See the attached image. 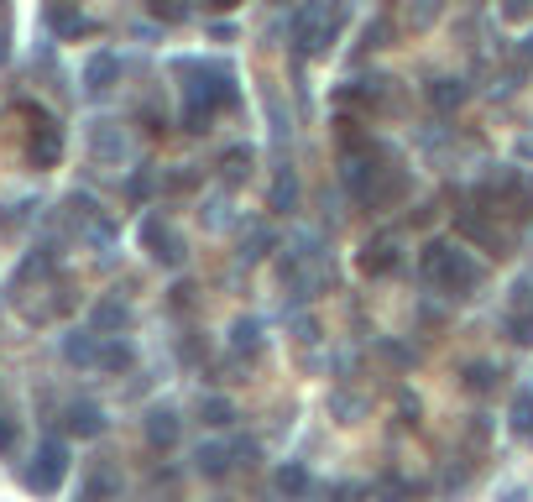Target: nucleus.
Returning <instances> with one entry per match:
<instances>
[{"label":"nucleus","mask_w":533,"mask_h":502,"mask_svg":"<svg viewBox=\"0 0 533 502\" xmlns=\"http://www.w3.org/2000/svg\"><path fill=\"white\" fill-rule=\"evenodd\" d=\"M189 68V84H183V126L189 131H210L215 116H225V110L241 105V89H236V68L230 63H178Z\"/></svg>","instance_id":"f257e3e1"},{"label":"nucleus","mask_w":533,"mask_h":502,"mask_svg":"<svg viewBox=\"0 0 533 502\" xmlns=\"http://www.w3.org/2000/svg\"><path fill=\"white\" fill-rule=\"evenodd\" d=\"M419 272H424V283H434L439 293H450V299H471V293L481 288V262L471 257L466 246H455V241H424L419 251Z\"/></svg>","instance_id":"f03ea898"},{"label":"nucleus","mask_w":533,"mask_h":502,"mask_svg":"<svg viewBox=\"0 0 533 502\" xmlns=\"http://www.w3.org/2000/svg\"><path fill=\"white\" fill-rule=\"evenodd\" d=\"M288 32H293V53H304V58H324V53L335 48V37H340V6L309 0V6H298V11H293Z\"/></svg>","instance_id":"7ed1b4c3"},{"label":"nucleus","mask_w":533,"mask_h":502,"mask_svg":"<svg viewBox=\"0 0 533 502\" xmlns=\"http://www.w3.org/2000/svg\"><path fill=\"white\" fill-rule=\"evenodd\" d=\"M63 476H68V445L63 440H42L37 455L27 461V487L37 497H53L63 487Z\"/></svg>","instance_id":"20e7f679"},{"label":"nucleus","mask_w":533,"mask_h":502,"mask_svg":"<svg viewBox=\"0 0 533 502\" xmlns=\"http://www.w3.org/2000/svg\"><path fill=\"white\" fill-rule=\"evenodd\" d=\"M356 267L366 272V278H392V272L403 267V241L392 236V231H382V236H372L361 246V257H356Z\"/></svg>","instance_id":"39448f33"},{"label":"nucleus","mask_w":533,"mask_h":502,"mask_svg":"<svg viewBox=\"0 0 533 502\" xmlns=\"http://www.w3.org/2000/svg\"><path fill=\"white\" fill-rule=\"evenodd\" d=\"M142 241H147V251H152V257H157L162 267H183V257H189L183 236H178L162 215H147V220H142Z\"/></svg>","instance_id":"423d86ee"},{"label":"nucleus","mask_w":533,"mask_h":502,"mask_svg":"<svg viewBox=\"0 0 533 502\" xmlns=\"http://www.w3.org/2000/svg\"><path fill=\"white\" fill-rule=\"evenodd\" d=\"M32 116H37V131H32L27 163H32V168H58V157H63V126L48 121L42 110H32Z\"/></svg>","instance_id":"0eeeda50"},{"label":"nucleus","mask_w":533,"mask_h":502,"mask_svg":"<svg viewBox=\"0 0 533 502\" xmlns=\"http://www.w3.org/2000/svg\"><path fill=\"white\" fill-rule=\"evenodd\" d=\"M142 429H147V445H152V450H173V445L183 440V419L173 414V408H147Z\"/></svg>","instance_id":"6e6552de"},{"label":"nucleus","mask_w":533,"mask_h":502,"mask_svg":"<svg viewBox=\"0 0 533 502\" xmlns=\"http://www.w3.org/2000/svg\"><path fill=\"white\" fill-rule=\"evenodd\" d=\"M63 429H68L74 440H100V435H105V414H100L95 403H68Z\"/></svg>","instance_id":"1a4fd4ad"},{"label":"nucleus","mask_w":533,"mask_h":502,"mask_svg":"<svg viewBox=\"0 0 533 502\" xmlns=\"http://www.w3.org/2000/svg\"><path fill=\"white\" fill-rule=\"evenodd\" d=\"M466 100H471V84L466 79H450V74L445 79H429V105L439 110V116H455Z\"/></svg>","instance_id":"9d476101"},{"label":"nucleus","mask_w":533,"mask_h":502,"mask_svg":"<svg viewBox=\"0 0 533 502\" xmlns=\"http://www.w3.org/2000/svg\"><path fill=\"white\" fill-rule=\"evenodd\" d=\"M89 147H95L100 163H126V152H131L126 131H121V126H110V121H100L95 131H89Z\"/></svg>","instance_id":"9b49d317"},{"label":"nucleus","mask_w":533,"mask_h":502,"mask_svg":"<svg viewBox=\"0 0 533 502\" xmlns=\"http://www.w3.org/2000/svg\"><path fill=\"white\" fill-rule=\"evenodd\" d=\"M100 330L89 325V330H74V335H63V356L74 361V367H100Z\"/></svg>","instance_id":"f8f14e48"},{"label":"nucleus","mask_w":533,"mask_h":502,"mask_svg":"<svg viewBox=\"0 0 533 502\" xmlns=\"http://www.w3.org/2000/svg\"><path fill=\"white\" fill-rule=\"evenodd\" d=\"M230 461H236V450L220 445V440H204V445L194 450V471H199V476H210V482L230 476Z\"/></svg>","instance_id":"ddd939ff"},{"label":"nucleus","mask_w":533,"mask_h":502,"mask_svg":"<svg viewBox=\"0 0 533 502\" xmlns=\"http://www.w3.org/2000/svg\"><path fill=\"white\" fill-rule=\"evenodd\" d=\"M115 79H121V58H115V53H95L84 63V89H89V95H105Z\"/></svg>","instance_id":"4468645a"},{"label":"nucleus","mask_w":533,"mask_h":502,"mask_svg":"<svg viewBox=\"0 0 533 502\" xmlns=\"http://www.w3.org/2000/svg\"><path fill=\"white\" fill-rule=\"evenodd\" d=\"M267 210H272V215H293V210H298V178H293V168H288V163H277Z\"/></svg>","instance_id":"2eb2a0df"},{"label":"nucleus","mask_w":533,"mask_h":502,"mask_svg":"<svg viewBox=\"0 0 533 502\" xmlns=\"http://www.w3.org/2000/svg\"><path fill=\"white\" fill-rule=\"evenodd\" d=\"M251 168H257V147H230V152L220 157V178H225L230 189H236V184H246V178H251Z\"/></svg>","instance_id":"dca6fc26"},{"label":"nucleus","mask_w":533,"mask_h":502,"mask_svg":"<svg viewBox=\"0 0 533 502\" xmlns=\"http://www.w3.org/2000/svg\"><path fill=\"white\" fill-rule=\"evenodd\" d=\"M455 231L471 236V241H481V246H502V231H497V225L486 220L481 210H460V215H455Z\"/></svg>","instance_id":"f3484780"},{"label":"nucleus","mask_w":533,"mask_h":502,"mask_svg":"<svg viewBox=\"0 0 533 502\" xmlns=\"http://www.w3.org/2000/svg\"><path fill=\"white\" fill-rule=\"evenodd\" d=\"M262 319H236V325H230V351L236 356H262Z\"/></svg>","instance_id":"a211bd4d"},{"label":"nucleus","mask_w":533,"mask_h":502,"mask_svg":"<svg viewBox=\"0 0 533 502\" xmlns=\"http://www.w3.org/2000/svg\"><path fill=\"white\" fill-rule=\"evenodd\" d=\"M272 482H277V492H283V497L298 502V497H309V466H304V461H283Z\"/></svg>","instance_id":"6ab92c4d"},{"label":"nucleus","mask_w":533,"mask_h":502,"mask_svg":"<svg viewBox=\"0 0 533 502\" xmlns=\"http://www.w3.org/2000/svg\"><path fill=\"white\" fill-rule=\"evenodd\" d=\"M131 361H136L131 340H121V335H105L100 340V372H126Z\"/></svg>","instance_id":"aec40b11"},{"label":"nucleus","mask_w":533,"mask_h":502,"mask_svg":"<svg viewBox=\"0 0 533 502\" xmlns=\"http://www.w3.org/2000/svg\"><path fill=\"white\" fill-rule=\"evenodd\" d=\"M507 424H513V435L533 440V387H518L513 393V414H507Z\"/></svg>","instance_id":"412c9836"},{"label":"nucleus","mask_w":533,"mask_h":502,"mask_svg":"<svg viewBox=\"0 0 533 502\" xmlns=\"http://www.w3.org/2000/svg\"><path fill=\"white\" fill-rule=\"evenodd\" d=\"M267 251H277V231L272 225H251V236L241 241V262H262Z\"/></svg>","instance_id":"4be33fe9"},{"label":"nucleus","mask_w":533,"mask_h":502,"mask_svg":"<svg viewBox=\"0 0 533 502\" xmlns=\"http://www.w3.org/2000/svg\"><path fill=\"white\" fill-rule=\"evenodd\" d=\"M126 319H131V309H126L121 299H100V304H95V330H100V335H115Z\"/></svg>","instance_id":"5701e85b"},{"label":"nucleus","mask_w":533,"mask_h":502,"mask_svg":"<svg viewBox=\"0 0 533 502\" xmlns=\"http://www.w3.org/2000/svg\"><path fill=\"white\" fill-rule=\"evenodd\" d=\"M199 419L210 424V429H230V424H236V403L215 393V398H204V403H199Z\"/></svg>","instance_id":"b1692460"},{"label":"nucleus","mask_w":533,"mask_h":502,"mask_svg":"<svg viewBox=\"0 0 533 502\" xmlns=\"http://www.w3.org/2000/svg\"><path fill=\"white\" fill-rule=\"evenodd\" d=\"M115 487H121V476H115L110 466H100L95 476H89V487H84L79 502H105V497H115Z\"/></svg>","instance_id":"393cba45"},{"label":"nucleus","mask_w":533,"mask_h":502,"mask_svg":"<svg viewBox=\"0 0 533 502\" xmlns=\"http://www.w3.org/2000/svg\"><path fill=\"white\" fill-rule=\"evenodd\" d=\"M502 330H507V340H513V346H533V309H528V314H507Z\"/></svg>","instance_id":"a878e982"},{"label":"nucleus","mask_w":533,"mask_h":502,"mask_svg":"<svg viewBox=\"0 0 533 502\" xmlns=\"http://www.w3.org/2000/svg\"><path fill=\"white\" fill-rule=\"evenodd\" d=\"M330 414H335L340 424H356V419L366 414V403H361L356 393H335V398H330Z\"/></svg>","instance_id":"bb28decb"},{"label":"nucleus","mask_w":533,"mask_h":502,"mask_svg":"<svg viewBox=\"0 0 533 502\" xmlns=\"http://www.w3.org/2000/svg\"><path fill=\"white\" fill-rule=\"evenodd\" d=\"M48 21H53V32H63V37H79V32H89V21H84L79 11H68V6H58Z\"/></svg>","instance_id":"cd10ccee"},{"label":"nucleus","mask_w":533,"mask_h":502,"mask_svg":"<svg viewBox=\"0 0 533 502\" xmlns=\"http://www.w3.org/2000/svg\"><path fill=\"white\" fill-rule=\"evenodd\" d=\"M152 189H157V173H152V168H136V173H131V184H126V194H131L136 204H142Z\"/></svg>","instance_id":"c85d7f7f"},{"label":"nucleus","mask_w":533,"mask_h":502,"mask_svg":"<svg viewBox=\"0 0 533 502\" xmlns=\"http://www.w3.org/2000/svg\"><path fill=\"white\" fill-rule=\"evenodd\" d=\"M152 11H157L162 21H189V16H194L189 0H152Z\"/></svg>","instance_id":"c756f323"},{"label":"nucleus","mask_w":533,"mask_h":502,"mask_svg":"<svg viewBox=\"0 0 533 502\" xmlns=\"http://www.w3.org/2000/svg\"><path fill=\"white\" fill-rule=\"evenodd\" d=\"M497 377H502V372L492 367V361H476V367L466 372V382L476 387V393H486V387H497Z\"/></svg>","instance_id":"7c9ffc66"},{"label":"nucleus","mask_w":533,"mask_h":502,"mask_svg":"<svg viewBox=\"0 0 533 502\" xmlns=\"http://www.w3.org/2000/svg\"><path fill=\"white\" fill-rule=\"evenodd\" d=\"M16 440H21V424L11 414H0V455H16Z\"/></svg>","instance_id":"2f4dec72"},{"label":"nucleus","mask_w":533,"mask_h":502,"mask_svg":"<svg viewBox=\"0 0 533 502\" xmlns=\"http://www.w3.org/2000/svg\"><path fill=\"white\" fill-rule=\"evenodd\" d=\"M361 42H366V48H387V21H382V16L366 21V27H361Z\"/></svg>","instance_id":"473e14b6"},{"label":"nucleus","mask_w":533,"mask_h":502,"mask_svg":"<svg viewBox=\"0 0 533 502\" xmlns=\"http://www.w3.org/2000/svg\"><path fill=\"white\" fill-rule=\"evenodd\" d=\"M288 325H293V335H298V340H319V325H314V314H293Z\"/></svg>","instance_id":"72a5a7b5"},{"label":"nucleus","mask_w":533,"mask_h":502,"mask_svg":"<svg viewBox=\"0 0 533 502\" xmlns=\"http://www.w3.org/2000/svg\"><path fill=\"white\" fill-rule=\"evenodd\" d=\"M230 450H236V466H257V455H262V445H257V440H236Z\"/></svg>","instance_id":"f704fd0d"},{"label":"nucleus","mask_w":533,"mask_h":502,"mask_svg":"<svg viewBox=\"0 0 533 502\" xmlns=\"http://www.w3.org/2000/svg\"><path fill=\"white\" fill-rule=\"evenodd\" d=\"M502 16H507V21H523V16H533V0H502Z\"/></svg>","instance_id":"c9c22d12"},{"label":"nucleus","mask_w":533,"mask_h":502,"mask_svg":"<svg viewBox=\"0 0 533 502\" xmlns=\"http://www.w3.org/2000/svg\"><path fill=\"white\" fill-rule=\"evenodd\" d=\"M204 6H215V11H230V6H241V0H204Z\"/></svg>","instance_id":"e433bc0d"},{"label":"nucleus","mask_w":533,"mask_h":502,"mask_svg":"<svg viewBox=\"0 0 533 502\" xmlns=\"http://www.w3.org/2000/svg\"><path fill=\"white\" fill-rule=\"evenodd\" d=\"M6 58H11V37H6V32H0V63H6Z\"/></svg>","instance_id":"4c0bfd02"},{"label":"nucleus","mask_w":533,"mask_h":502,"mask_svg":"<svg viewBox=\"0 0 533 502\" xmlns=\"http://www.w3.org/2000/svg\"><path fill=\"white\" fill-rule=\"evenodd\" d=\"M324 6H345V0H324Z\"/></svg>","instance_id":"58836bf2"}]
</instances>
